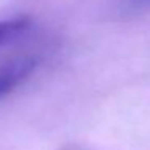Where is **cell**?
<instances>
[{"label":"cell","instance_id":"2","mask_svg":"<svg viewBox=\"0 0 150 150\" xmlns=\"http://www.w3.org/2000/svg\"><path fill=\"white\" fill-rule=\"evenodd\" d=\"M29 26V20L26 16H15L0 20V47L13 40Z\"/></svg>","mask_w":150,"mask_h":150},{"label":"cell","instance_id":"3","mask_svg":"<svg viewBox=\"0 0 150 150\" xmlns=\"http://www.w3.org/2000/svg\"><path fill=\"white\" fill-rule=\"evenodd\" d=\"M118 7L121 13H139L142 10H149L150 0H121Z\"/></svg>","mask_w":150,"mask_h":150},{"label":"cell","instance_id":"1","mask_svg":"<svg viewBox=\"0 0 150 150\" xmlns=\"http://www.w3.org/2000/svg\"><path fill=\"white\" fill-rule=\"evenodd\" d=\"M37 66V60L31 57L15 58L0 65V98L13 92L18 86H21Z\"/></svg>","mask_w":150,"mask_h":150}]
</instances>
